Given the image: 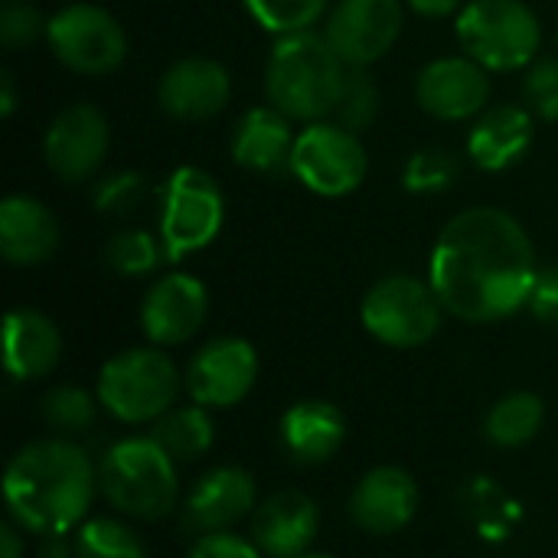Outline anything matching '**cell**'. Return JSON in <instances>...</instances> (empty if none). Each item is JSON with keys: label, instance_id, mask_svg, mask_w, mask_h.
<instances>
[{"label": "cell", "instance_id": "1", "mask_svg": "<svg viewBox=\"0 0 558 558\" xmlns=\"http://www.w3.org/2000/svg\"><path fill=\"white\" fill-rule=\"evenodd\" d=\"M539 275L526 226L497 206L458 213L435 239L428 281L464 324H497L530 304Z\"/></svg>", "mask_w": 558, "mask_h": 558}, {"label": "cell", "instance_id": "2", "mask_svg": "<svg viewBox=\"0 0 558 558\" xmlns=\"http://www.w3.org/2000/svg\"><path fill=\"white\" fill-rule=\"evenodd\" d=\"M98 461L75 438H36L3 471L7 517L29 536L75 533L95 507Z\"/></svg>", "mask_w": 558, "mask_h": 558}, {"label": "cell", "instance_id": "3", "mask_svg": "<svg viewBox=\"0 0 558 558\" xmlns=\"http://www.w3.org/2000/svg\"><path fill=\"white\" fill-rule=\"evenodd\" d=\"M350 65L333 52L324 33L278 36L265 65V95L291 121H330L347 92Z\"/></svg>", "mask_w": 558, "mask_h": 558}, {"label": "cell", "instance_id": "4", "mask_svg": "<svg viewBox=\"0 0 558 558\" xmlns=\"http://www.w3.org/2000/svg\"><path fill=\"white\" fill-rule=\"evenodd\" d=\"M98 490L105 504L134 523H160L180 510V464L157 438L131 435L98 458Z\"/></svg>", "mask_w": 558, "mask_h": 558}, {"label": "cell", "instance_id": "5", "mask_svg": "<svg viewBox=\"0 0 558 558\" xmlns=\"http://www.w3.org/2000/svg\"><path fill=\"white\" fill-rule=\"evenodd\" d=\"M183 373L163 347H131L114 353L95 379L101 409L121 425H154L180 405Z\"/></svg>", "mask_w": 558, "mask_h": 558}, {"label": "cell", "instance_id": "6", "mask_svg": "<svg viewBox=\"0 0 558 558\" xmlns=\"http://www.w3.org/2000/svg\"><path fill=\"white\" fill-rule=\"evenodd\" d=\"M454 29L461 52L487 72H517L539 59L543 23L523 0H471Z\"/></svg>", "mask_w": 558, "mask_h": 558}, {"label": "cell", "instance_id": "7", "mask_svg": "<svg viewBox=\"0 0 558 558\" xmlns=\"http://www.w3.org/2000/svg\"><path fill=\"white\" fill-rule=\"evenodd\" d=\"M445 304L438 301L432 281L415 275H386L379 278L363 304L360 320L373 340L392 350H418L432 343L445 320Z\"/></svg>", "mask_w": 558, "mask_h": 558}, {"label": "cell", "instance_id": "8", "mask_svg": "<svg viewBox=\"0 0 558 558\" xmlns=\"http://www.w3.org/2000/svg\"><path fill=\"white\" fill-rule=\"evenodd\" d=\"M226 222V196L213 173L199 167H180L160 186V219L157 235L163 242L167 262H183L216 242Z\"/></svg>", "mask_w": 558, "mask_h": 558}, {"label": "cell", "instance_id": "9", "mask_svg": "<svg viewBox=\"0 0 558 558\" xmlns=\"http://www.w3.org/2000/svg\"><path fill=\"white\" fill-rule=\"evenodd\" d=\"M291 173L317 196H347L366 180L369 154L363 137L340 121H314L294 137Z\"/></svg>", "mask_w": 558, "mask_h": 558}, {"label": "cell", "instance_id": "10", "mask_svg": "<svg viewBox=\"0 0 558 558\" xmlns=\"http://www.w3.org/2000/svg\"><path fill=\"white\" fill-rule=\"evenodd\" d=\"M46 43L52 56L78 75H108L128 59V33L118 16L88 0L56 10Z\"/></svg>", "mask_w": 558, "mask_h": 558}, {"label": "cell", "instance_id": "11", "mask_svg": "<svg viewBox=\"0 0 558 558\" xmlns=\"http://www.w3.org/2000/svg\"><path fill=\"white\" fill-rule=\"evenodd\" d=\"M258 350L242 337H213L203 343L186 369H183V389L190 402L222 412L248 399V392L258 383Z\"/></svg>", "mask_w": 558, "mask_h": 558}, {"label": "cell", "instance_id": "12", "mask_svg": "<svg viewBox=\"0 0 558 558\" xmlns=\"http://www.w3.org/2000/svg\"><path fill=\"white\" fill-rule=\"evenodd\" d=\"M405 0H337L327 13L324 36L350 69H369L399 43Z\"/></svg>", "mask_w": 558, "mask_h": 558}, {"label": "cell", "instance_id": "13", "mask_svg": "<svg viewBox=\"0 0 558 558\" xmlns=\"http://www.w3.org/2000/svg\"><path fill=\"white\" fill-rule=\"evenodd\" d=\"M258 484L255 477L239 464H216L206 474L193 481V487L183 494V530L196 536L229 533L242 520H252L258 507Z\"/></svg>", "mask_w": 558, "mask_h": 558}, {"label": "cell", "instance_id": "14", "mask_svg": "<svg viewBox=\"0 0 558 558\" xmlns=\"http://www.w3.org/2000/svg\"><path fill=\"white\" fill-rule=\"evenodd\" d=\"M108 144H111V128L105 111L88 101H78V105H65L46 128L43 157L59 180L85 183L101 170L108 157Z\"/></svg>", "mask_w": 558, "mask_h": 558}, {"label": "cell", "instance_id": "15", "mask_svg": "<svg viewBox=\"0 0 558 558\" xmlns=\"http://www.w3.org/2000/svg\"><path fill=\"white\" fill-rule=\"evenodd\" d=\"M209 317V291L190 271L160 275L141 301V330L154 347H183Z\"/></svg>", "mask_w": 558, "mask_h": 558}, {"label": "cell", "instance_id": "16", "mask_svg": "<svg viewBox=\"0 0 558 558\" xmlns=\"http://www.w3.org/2000/svg\"><path fill=\"white\" fill-rule=\"evenodd\" d=\"M415 98L438 121H471L490 108V72L471 56L432 59L415 78Z\"/></svg>", "mask_w": 558, "mask_h": 558}, {"label": "cell", "instance_id": "17", "mask_svg": "<svg viewBox=\"0 0 558 558\" xmlns=\"http://www.w3.org/2000/svg\"><path fill=\"white\" fill-rule=\"evenodd\" d=\"M418 504H422L418 481L405 468L379 464L353 484L347 513L360 533L392 536V533H402L415 520Z\"/></svg>", "mask_w": 558, "mask_h": 558}, {"label": "cell", "instance_id": "18", "mask_svg": "<svg viewBox=\"0 0 558 558\" xmlns=\"http://www.w3.org/2000/svg\"><path fill=\"white\" fill-rule=\"evenodd\" d=\"M317 536H320V507L304 490L268 494L248 520V539L265 558L307 556L314 553Z\"/></svg>", "mask_w": 558, "mask_h": 558}, {"label": "cell", "instance_id": "19", "mask_svg": "<svg viewBox=\"0 0 558 558\" xmlns=\"http://www.w3.org/2000/svg\"><path fill=\"white\" fill-rule=\"evenodd\" d=\"M232 98V75L209 56L177 59L157 85V101L173 121H206Z\"/></svg>", "mask_w": 558, "mask_h": 558}, {"label": "cell", "instance_id": "20", "mask_svg": "<svg viewBox=\"0 0 558 558\" xmlns=\"http://www.w3.org/2000/svg\"><path fill=\"white\" fill-rule=\"evenodd\" d=\"M62 360V333L36 307H13L3 320V366L13 383L46 379Z\"/></svg>", "mask_w": 558, "mask_h": 558}, {"label": "cell", "instance_id": "21", "mask_svg": "<svg viewBox=\"0 0 558 558\" xmlns=\"http://www.w3.org/2000/svg\"><path fill=\"white\" fill-rule=\"evenodd\" d=\"M284 454L301 468L327 464L347 441V418L327 399H301L278 422Z\"/></svg>", "mask_w": 558, "mask_h": 558}, {"label": "cell", "instance_id": "22", "mask_svg": "<svg viewBox=\"0 0 558 558\" xmlns=\"http://www.w3.org/2000/svg\"><path fill=\"white\" fill-rule=\"evenodd\" d=\"M59 248L52 209L33 196L13 193L0 203V252L13 268H36Z\"/></svg>", "mask_w": 558, "mask_h": 558}, {"label": "cell", "instance_id": "23", "mask_svg": "<svg viewBox=\"0 0 558 558\" xmlns=\"http://www.w3.org/2000/svg\"><path fill=\"white\" fill-rule=\"evenodd\" d=\"M294 137L298 134L288 114H281L275 105H255L235 121L232 157L252 173H281L291 170Z\"/></svg>", "mask_w": 558, "mask_h": 558}, {"label": "cell", "instance_id": "24", "mask_svg": "<svg viewBox=\"0 0 558 558\" xmlns=\"http://www.w3.org/2000/svg\"><path fill=\"white\" fill-rule=\"evenodd\" d=\"M533 111L526 105H490L468 134V154L481 170L513 167L533 144Z\"/></svg>", "mask_w": 558, "mask_h": 558}, {"label": "cell", "instance_id": "25", "mask_svg": "<svg viewBox=\"0 0 558 558\" xmlns=\"http://www.w3.org/2000/svg\"><path fill=\"white\" fill-rule=\"evenodd\" d=\"M150 435L177 464H196L216 445V422L209 409L190 402V405H173L163 418H157L150 425Z\"/></svg>", "mask_w": 558, "mask_h": 558}, {"label": "cell", "instance_id": "26", "mask_svg": "<svg viewBox=\"0 0 558 558\" xmlns=\"http://www.w3.org/2000/svg\"><path fill=\"white\" fill-rule=\"evenodd\" d=\"M543 425H546V402L536 392H510L490 405L484 418V438L500 451H517L536 441Z\"/></svg>", "mask_w": 558, "mask_h": 558}, {"label": "cell", "instance_id": "27", "mask_svg": "<svg viewBox=\"0 0 558 558\" xmlns=\"http://www.w3.org/2000/svg\"><path fill=\"white\" fill-rule=\"evenodd\" d=\"M128 517H88L75 533V558H150Z\"/></svg>", "mask_w": 558, "mask_h": 558}, {"label": "cell", "instance_id": "28", "mask_svg": "<svg viewBox=\"0 0 558 558\" xmlns=\"http://www.w3.org/2000/svg\"><path fill=\"white\" fill-rule=\"evenodd\" d=\"M98 409H101V402L95 392H88L82 386H52L39 402V418L52 435L75 438L95 425Z\"/></svg>", "mask_w": 558, "mask_h": 558}, {"label": "cell", "instance_id": "29", "mask_svg": "<svg viewBox=\"0 0 558 558\" xmlns=\"http://www.w3.org/2000/svg\"><path fill=\"white\" fill-rule=\"evenodd\" d=\"M167 262L160 235H150L147 229H124L108 239L105 245V265L121 278H144L154 275Z\"/></svg>", "mask_w": 558, "mask_h": 558}, {"label": "cell", "instance_id": "30", "mask_svg": "<svg viewBox=\"0 0 558 558\" xmlns=\"http://www.w3.org/2000/svg\"><path fill=\"white\" fill-rule=\"evenodd\" d=\"M245 7L275 36L307 33L330 13V0H245Z\"/></svg>", "mask_w": 558, "mask_h": 558}, {"label": "cell", "instance_id": "31", "mask_svg": "<svg viewBox=\"0 0 558 558\" xmlns=\"http://www.w3.org/2000/svg\"><path fill=\"white\" fill-rule=\"evenodd\" d=\"M461 167H458V157L451 150H441V147H422L415 150L405 167H402V183L409 193L415 196H435V193H445L454 186Z\"/></svg>", "mask_w": 558, "mask_h": 558}, {"label": "cell", "instance_id": "32", "mask_svg": "<svg viewBox=\"0 0 558 558\" xmlns=\"http://www.w3.org/2000/svg\"><path fill=\"white\" fill-rule=\"evenodd\" d=\"M379 105H383V98H379V88H376V82L369 78V72H366V69H350L347 92H343V98H340V108H337L333 121H340L343 128L363 134V131L376 121Z\"/></svg>", "mask_w": 558, "mask_h": 558}, {"label": "cell", "instance_id": "33", "mask_svg": "<svg viewBox=\"0 0 558 558\" xmlns=\"http://www.w3.org/2000/svg\"><path fill=\"white\" fill-rule=\"evenodd\" d=\"M147 183L141 173L134 170H114L98 177L95 190H92V203L101 216H128L144 203Z\"/></svg>", "mask_w": 558, "mask_h": 558}, {"label": "cell", "instance_id": "34", "mask_svg": "<svg viewBox=\"0 0 558 558\" xmlns=\"http://www.w3.org/2000/svg\"><path fill=\"white\" fill-rule=\"evenodd\" d=\"M523 98L526 108L543 118V121H558V59L543 56L533 65H526L523 78Z\"/></svg>", "mask_w": 558, "mask_h": 558}, {"label": "cell", "instance_id": "35", "mask_svg": "<svg viewBox=\"0 0 558 558\" xmlns=\"http://www.w3.org/2000/svg\"><path fill=\"white\" fill-rule=\"evenodd\" d=\"M49 29V20L29 0H7L0 7V43L10 49L33 46Z\"/></svg>", "mask_w": 558, "mask_h": 558}, {"label": "cell", "instance_id": "36", "mask_svg": "<svg viewBox=\"0 0 558 558\" xmlns=\"http://www.w3.org/2000/svg\"><path fill=\"white\" fill-rule=\"evenodd\" d=\"M186 558H265L258 546L248 536H239L235 530L229 533H213V536H196Z\"/></svg>", "mask_w": 558, "mask_h": 558}, {"label": "cell", "instance_id": "37", "mask_svg": "<svg viewBox=\"0 0 558 558\" xmlns=\"http://www.w3.org/2000/svg\"><path fill=\"white\" fill-rule=\"evenodd\" d=\"M530 314L546 324V327H558V265L539 268L533 291H530Z\"/></svg>", "mask_w": 558, "mask_h": 558}, {"label": "cell", "instance_id": "38", "mask_svg": "<svg viewBox=\"0 0 558 558\" xmlns=\"http://www.w3.org/2000/svg\"><path fill=\"white\" fill-rule=\"evenodd\" d=\"M26 530H20L10 517L0 523V558H26Z\"/></svg>", "mask_w": 558, "mask_h": 558}, {"label": "cell", "instance_id": "39", "mask_svg": "<svg viewBox=\"0 0 558 558\" xmlns=\"http://www.w3.org/2000/svg\"><path fill=\"white\" fill-rule=\"evenodd\" d=\"M405 7H409V10H415L418 16L441 20V16L461 13V10H464V0H405Z\"/></svg>", "mask_w": 558, "mask_h": 558}, {"label": "cell", "instance_id": "40", "mask_svg": "<svg viewBox=\"0 0 558 558\" xmlns=\"http://www.w3.org/2000/svg\"><path fill=\"white\" fill-rule=\"evenodd\" d=\"M36 558H75V539L72 533H59V536H39V549Z\"/></svg>", "mask_w": 558, "mask_h": 558}, {"label": "cell", "instance_id": "41", "mask_svg": "<svg viewBox=\"0 0 558 558\" xmlns=\"http://www.w3.org/2000/svg\"><path fill=\"white\" fill-rule=\"evenodd\" d=\"M13 111H16V78H13V72L3 69V75H0V114L10 118Z\"/></svg>", "mask_w": 558, "mask_h": 558}, {"label": "cell", "instance_id": "42", "mask_svg": "<svg viewBox=\"0 0 558 558\" xmlns=\"http://www.w3.org/2000/svg\"><path fill=\"white\" fill-rule=\"evenodd\" d=\"M301 558H337V556H327V553H307V556Z\"/></svg>", "mask_w": 558, "mask_h": 558}]
</instances>
